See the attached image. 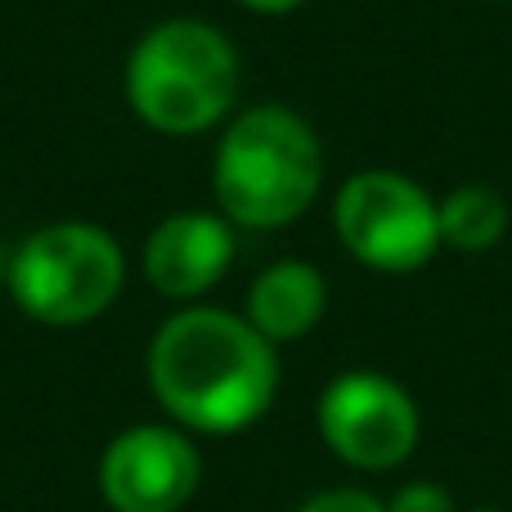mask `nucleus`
I'll return each mask as SVG.
<instances>
[{"instance_id": "nucleus-5", "label": "nucleus", "mask_w": 512, "mask_h": 512, "mask_svg": "<svg viewBox=\"0 0 512 512\" xmlns=\"http://www.w3.org/2000/svg\"><path fill=\"white\" fill-rule=\"evenodd\" d=\"M342 248L382 274H409L441 248V203L400 171H360L333 207Z\"/></svg>"}, {"instance_id": "nucleus-12", "label": "nucleus", "mask_w": 512, "mask_h": 512, "mask_svg": "<svg viewBox=\"0 0 512 512\" xmlns=\"http://www.w3.org/2000/svg\"><path fill=\"white\" fill-rule=\"evenodd\" d=\"M387 512H454V499L436 481H409L387 499Z\"/></svg>"}, {"instance_id": "nucleus-11", "label": "nucleus", "mask_w": 512, "mask_h": 512, "mask_svg": "<svg viewBox=\"0 0 512 512\" xmlns=\"http://www.w3.org/2000/svg\"><path fill=\"white\" fill-rule=\"evenodd\" d=\"M297 512H387V504H382L378 495H369V490H360V486H333V490L310 495Z\"/></svg>"}, {"instance_id": "nucleus-13", "label": "nucleus", "mask_w": 512, "mask_h": 512, "mask_svg": "<svg viewBox=\"0 0 512 512\" xmlns=\"http://www.w3.org/2000/svg\"><path fill=\"white\" fill-rule=\"evenodd\" d=\"M239 5H248V9H256V14H288V9L306 5V0H239Z\"/></svg>"}, {"instance_id": "nucleus-10", "label": "nucleus", "mask_w": 512, "mask_h": 512, "mask_svg": "<svg viewBox=\"0 0 512 512\" xmlns=\"http://www.w3.org/2000/svg\"><path fill=\"white\" fill-rule=\"evenodd\" d=\"M508 234V203L490 185H463L441 203V243L454 252H490Z\"/></svg>"}, {"instance_id": "nucleus-9", "label": "nucleus", "mask_w": 512, "mask_h": 512, "mask_svg": "<svg viewBox=\"0 0 512 512\" xmlns=\"http://www.w3.org/2000/svg\"><path fill=\"white\" fill-rule=\"evenodd\" d=\"M328 288L324 274L306 261H279L256 274L248 292V324L265 342H297L324 319Z\"/></svg>"}, {"instance_id": "nucleus-14", "label": "nucleus", "mask_w": 512, "mask_h": 512, "mask_svg": "<svg viewBox=\"0 0 512 512\" xmlns=\"http://www.w3.org/2000/svg\"><path fill=\"white\" fill-rule=\"evenodd\" d=\"M477 512H499V508H477Z\"/></svg>"}, {"instance_id": "nucleus-3", "label": "nucleus", "mask_w": 512, "mask_h": 512, "mask_svg": "<svg viewBox=\"0 0 512 512\" xmlns=\"http://www.w3.org/2000/svg\"><path fill=\"white\" fill-rule=\"evenodd\" d=\"M239 95V54L230 36L198 18L158 23L126 63L131 108L167 135H198L230 113Z\"/></svg>"}, {"instance_id": "nucleus-7", "label": "nucleus", "mask_w": 512, "mask_h": 512, "mask_svg": "<svg viewBox=\"0 0 512 512\" xmlns=\"http://www.w3.org/2000/svg\"><path fill=\"white\" fill-rule=\"evenodd\" d=\"M198 477L203 459L171 427H131L99 459V490L113 512H180Z\"/></svg>"}, {"instance_id": "nucleus-4", "label": "nucleus", "mask_w": 512, "mask_h": 512, "mask_svg": "<svg viewBox=\"0 0 512 512\" xmlns=\"http://www.w3.org/2000/svg\"><path fill=\"white\" fill-rule=\"evenodd\" d=\"M122 248L99 225H45L9 261V292L41 324H86L122 292Z\"/></svg>"}, {"instance_id": "nucleus-2", "label": "nucleus", "mask_w": 512, "mask_h": 512, "mask_svg": "<svg viewBox=\"0 0 512 512\" xmlns=\"http://www.w3.org/2000/svg\"><path fill=\"white\" fill-rule=\"evenodd\" d=\"M324 153L306 117L283 104L248 108L216 149V203L248 230L297 221L319 194Z\"/></svg>"}, {"instance_id": "nucleus-6", "label": "nucleus", "mask_w": 512, "mask_h": 512, "mask_svg": "<svg viewBox=\"0 0 512 512\" xmlns=\"http://www.w3.org/2000/svg\"><path fill=\"white\" fill-rule=\"evenodd\" d=\"M423 418L400 382L387 373H342L319 396V436L342 463L360 472H391L418 450Z\"/></svg>"}, {"instance_id": "nucleus-1", "label": "nucleus", "mask_w": 512, "mask_h": 512, "mask_svg": "<svg viewBox=\"0 0 512 512\" xmlns=\"http://www.w3.org/2000/svg\"><path fill=\"white\" fill-rule=\"evenodd\" d=\"M149 378L176 423L225 436L252 427L270 409L279 360L274 342H265L243 315L194 306L158 328Z\"/></svg>"}, {"instance_id": "nucleus-8", "label": "nucleus", "mask_w": 512, "mask_h": 512, "mask_svg": "<svg viewBox=\"0 0 512 512\" xmlns=\"http://www.w3.org/2000/svg\"><path fill=\"white\" fill-rule=\"evenodd\" d=\"M234 261V234L221 216L207 212H180L167 216L158 230L149 234L144 248V274L162 297H203L212 283H221V274Z\"/></svg>"}, {"instance_id": "nucleus-15", "label": "nucleus", "mask_w": 512, "mask_h": 512, "mask_svg": "<svg viewBox=\"0 0 512 512\" xmlns=\"http://www.w3.org/2000/svg\"><path fill=\"white\" fill-rule=\"evenodd\" d=\"M0 270H5V256H0Z\"/></svg>"}]
</instances>
